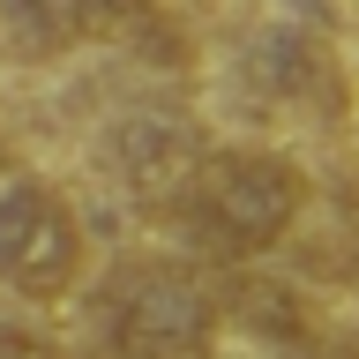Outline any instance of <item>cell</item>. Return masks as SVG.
Segmentation results:
<instances>
[{"instance_id": "cell-1", "label": "cell", "mask_w": 359, "mask_h": 359, "mask_svg": "<svg viewBox=\"0 0 359 359\" xmlns=\"http://www.w3.org/2000/svg\"><path fill=\"white\" fill-rule=\"evenodd\" d=\"M307 202H314V180H307L299 157L262 150V142H210L165 217H180V232L202 255L255 262L277 240H292V224L307 217Z\"/></svg>"}, {"instance_id": "cell-2", "label": "cell", "mask_w": 359, "mask_h": 359, "mask_svg": "<svg viewBox=\"0 0 359 359\" xmlns=\"http://www.w3.org/2000/svg\"><path fill=\"white\" fill-rule=\"evenodd\" d=\"M224 299L187 262H135L105 292V352L112 359H202L217 344Z\"/></svg>"}, {"instance_id": "cell-5", "label": "cell", "mask_w": 359, "mask_h": 359, "mask_svg": "<svg viewBox=\"0 0 359 359\" xmlns=\"http://www.w3.org/2000/svg\"><path fill=\"white\" fill-rule=\"evenodd\" d=\"M53 8H60L67 45H105V38H128L135 22L150 15V0H53Z\"/></svg>"}, {"instance_id": "cell-3", "label": "cell", "mask_w": 359, "mask_h": 359, "mask_svg": "<svg viewBox=\"0 0 359 359\" xmlns=\"http://www.w3.org/2000/svg\"><path fill=\"white\" fill-rule=\"evenodd\" d=\"M83 262H90L83 210L45 172L0 165V292H15V299H67L83 285Z\"/></svg>"}, {"instance_id": "cell-4", "label": "cell", "mask_w": 359, "mask_h": 359, "mask_svg": "<svg viewBox=\"0 0 359 359\" xmlns=\"http://www.w3.org/2000/svg\"><path fill=\"white\" fill-rule=\"evenodd\" d=\"M202 128L187 112H128V120H112L105 135V172L120 180V195L142 202V210H172L187 172L202 165Z\"/></svg>"}, {"instance_id": "cell-7", "label": "cell", "mask_w": 359, "mask_h": 359, "mask_svg": "<svg viewBox=\"0 0 359 359\" xmlns=\"http://www.w3.org/2000/svg\"><path fill=\"white\" fill-rule=\"evenodd\" d=\"M277 359H359V344H337V337H307V344H292Z\"/></svg>"}, {"instance_id": "cell-6", "label": "cell", "mask_w": 359, "mask_h": 359, "mask_svg": "<svg viewBox=\"0 0 359 359\" xmlns=\"http://www.w3.org/2000/svg\"><path fill=\"white\" fill-rule=\"evenodd\" d=\"M0 359H75V352H67V344H53V337H38V330L0 322Z\"/></svg>"}]
</instances>
